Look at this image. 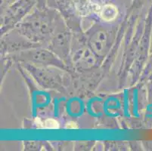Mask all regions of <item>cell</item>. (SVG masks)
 <instances>
[{"label":"cell","mask_w":152,"mask_h":151,"mask_svg":"<svg viewBox=\"0 0 152 151\" xmlns=\"http://www.w3.org/2000/svg\"><path fill=\"white\" fill-rule=\"evenodd\" d=\"M107 44V36L105 32L95 33L90 39V45L94 52L98 55H103Z\"/></svg>","instance_id":"cell-1"},{"label":"cell","mask_w":152,"mask_h":151,"mask_svg":"<svg viewBox=\"0 0 152 151\" xmlns=\"http://www.w3.org/2000/svg\"><path fill=\"white\" fill-rule=\"evenodd\" d=\"M75 61L77 64L80 65L82 67L92 66L95 62L93 54L89 49L80 50L75 57Z\"/></svg>","instance_id":"cell-2"},{"label":"cell","mask_w":152,"mask_h":151,"mask_svg":"<svg viewBox=\"0 0 152 151\" xmlns=\"http://www.w3.org/2000/svg\"><path fill=\"white\" fill-rule=\"evenodd\" d=\"M118 10L117 7L113 5H106L101 11V17L105 21H111L117 18Z\"/></svg>","instance_id":"cell-3"},{"label":"cell","mask_w":152,"mask_h":151,"mask_svg":"<svg viewBox=\"0 0 152 151\" xmlns=\"http://www.w3.org/2000/svg\"><path fill=\"white\" fill-rule=\"evenodd\" d=\"M43 127L47 129H57L59 128V124L53 119H48L43 123Z\"/></svg>","instance_id":"cell-4"},{"label":"cell","mask_w":152,"mask_h":151,"mask_svg":"<svg viewBox=\"0 0 152 151\" xmlns=\"http://www.w3.org/2000/svg\"><path fill=\"white\" fill-rule=\"evenodd\" d=\"M77 128H78L77 125L74 122H69L66 125V128H68V129H76Z\"/></svg>","instance_id":"cell-5"}]
</instances>
